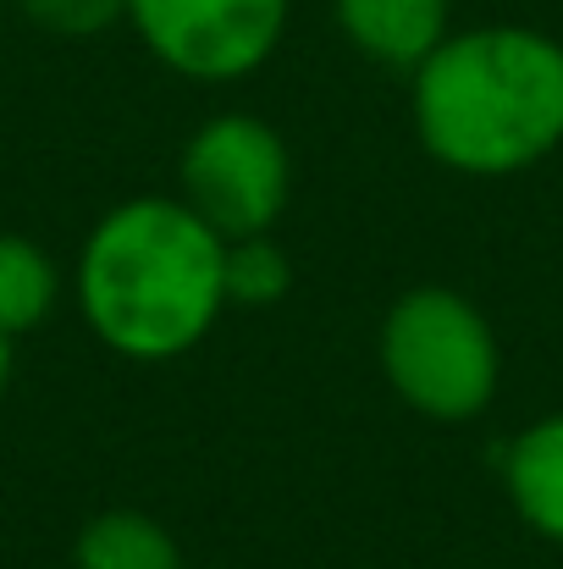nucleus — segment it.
Listing matches in <instances>:
<instances>
[{"label":"nucleus","instance_id":"423d86ee","mask_svg":"<svg viewBox=\"0 0 563 569\" xmlns=\"http://www.w3.org/2000/svg\"><path fill=\"white\" fill-rule=\"evenodd\" d=\"M332 22L354 56L409 78L453 33V0H332Z\"/></svg>","mask_w":563,"mask_h":569},{"label":"nucleus","instance_id":"6e6552de","mask_svg":"<svg viewBox=\"0 0 563 569\" xmlns=\"http://www.w3.org/2000/svg\"><path fill=\"white\" fill-rule=\"evenodd\" d=\"M72 569H188L183 542L150 509H100L72 537Z\"/></svg>","mask_w":563,"mask_h":569},{"label":"nucleus","instance_id":"f8f14e48","mask_svg":"<svg viewBox=\"0 0 563 569\" xmlns=\"http://www.w3.org/2000/svg\"><path fill=\"white\" fill-rule=\"evenodd\" d=\"M11 377H17V338H6V332H0V398H6Z\"/></svg>","mask_w":563,"mask_h":569},{"label":"nucleus","instance_id":"0eeeda50","mask_svg":"<svg viewBox=\"0 0 563 569\" xmlns=\"http://www.w3.org/2000/svg\"><path fill=\"white\" fill-rule=\"evenodd\" d=\"M503 476V498L514 509V520L563 548V409L536 415L531 426H520L497 459Z\"/></svg>","mask_w":563,"mask_h":569},{"label":"nucleus","instance_id":"39448f33","mask_svg":"<svg viewBox=\"0 0 563 569\" xmlns=\"http://www.w3.org/2000/svg\"><path fill=\"white\" fill-rule=\"evenodd\" d=\"M288 17L293 0H128L139 44L199 89L254 78L282 50Z\"/></svg>","mask_w":563,"mask_h":569},{"label":"nucleus","instance_id":"9d476101","mask_svg":"<svg viewBox=\"0 0 563 569\" xmlns=\"http://www.w3.org/2000/svg\"><path fill=\"white\" fill-rule=\"evenodd\" d=\"M227 310H277L293 293V254L277 232L227 238Z\"/></svg>","mask_w":563,"mask_h":569},{"label":"nucleus","instance_id":"f03ea898","mask_svg":"<svg viewBox=\"0 0 563 569\" xmlns=\"http://www.w3.org/2000/svg\"><path fill=\"white\" fill-rule=\"evenodd\" d=\"M409 122L453 178L536 172L563 150V39L531 22L453 28L409 72Z\"/></svg>","mask_w":563,"mask_h":569},{"label":"nucleus","instance_id":"9b49d317","mask_svg":"<svg viewBox=\"0 0 563 569\" xmlns=\"http://www.w3.org/2000/svg\"><path fill=\"white\" fill-rule=\"evenodd\" d=\"M28 28L50 39H100L128 22V0H11Z\"/></svg>","mask_w":563,"mask_h":569},{"label":"nucleus","instance_id":"20e7f679","mask_svg":"<svg viewBox=\"0 0 563 569\" xmlns=\"http://www.w3.org/2000/svg\"><path fill=\"white\" fill-rule=\"evenodd\" d=\"M178 199L221 238L277 232L293 199V150L265 117L215 111L183 139Z\"/></svg>","mask_w":563,"mask_h":569},{"label":"nucleus","instance_id":"f257e3e1","mask_svg":"<svg viewBox=\"0 0 563 569\" xmlns=\"http://www.w3.org/2000/svg\"><path fill=\"white\" fill-rule=\"evenodd\" d=\"M227 238L178 193L117 199L78 243L67 293L94 343L128 366H172L227 316Z\"/></svg>","mask_w":563,"mask_h":569},{"label":"nucleus","instance_id":"7ed1b4c3","mask_svg":"<svg viewBox=\"0 0 563 569\" xmlns=\"http://www.w3.org/2000/svg\"><path fill=\"white\" fill-rule=\"evenodd\" d=\"M375 366L403 409L436 426H464L497 403L503 343L464 288L414 282L381 310Z\"/></svg>","mask_w":563,"mask_h":569},{"label":"nucleus","instance_id":"1a4fd4ad","mask_svg":"<svg viewBox=\"0 0 563 569\" xmlns=\"http://www.w3.org/2000/svg\"><path fill=\"white\" fill-rule=\"evenodd\" d=\"M67 299V271L56 254L28 232H0V332L28 338L39 332Z\"/></svg>","mask_w":563,"mask_h":569}]
</instances>
